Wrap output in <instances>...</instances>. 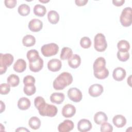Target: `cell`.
<instances>
[{"mask_svg": "<svg viewBox=\"0 0 132 132\" xmlns=\"http://www.w3.org/2000/svg\"><path fill=\"white\" fill-rule=\"evenodd\" d=\"M34 104L38 109L39 114L43 117H55L58 112L56 106L47 104L44 98L41 96H37L35 98Z\"/></svg>", "mask_w": 132, "mask_h": 132, "instance_id": "6da1fadb", "label": "cell"}, {"mask_svg": "<svg viewBox=\"0 0 132 132\" xmlns=\"http://www.w3.org/2000/svg\"><path fill=\"white\" fill-rule=\"evenodd\" d=\"M73 76L69 72H64L60 74L54 80L53 88L56 90L64 89L66 87L71 85L73 81Z\"/></svg>", "mask_w": 132, "mask_h": 132, "instance_id": "7a4b0ae2", "label": "cell"}, {"mask_svg": "<svg viewBox=\"0 0 132 132\" xmlns=\"http://www.w3.org/2000/svg\"><path fill=\"white\" fill-rule=\"evenodd\" d=\"M14 60L12 55L9 53L0 54V74L1 75L5 73L7 68L10 67Z\"/></svg>", "mask_w": 132, "mask_h": 132, "instance_id": "3957f363", "label": "cell"}, {"mask_svg": "<svg viewBox=\"0 0 132 132\" xmlns=\"http://www.w3.org/2000/svg\"><path fill=\"white\" fill-rule=\"evenodd\" d=\"M94 47L99 52H103L107 47V43L105 36L102 33L97 34L94 38Z\"/></svg>", "mask_w": 132, "mask_h": 132, "instance_id": "277c9868", "label": "cell"}, {"mask_svg": "<svg viewBox=\"0 0 132 132\" xmlns=\"http://www.w3.org/2000/svg\"><path fill=\"white\" fill-rule=\"evenodd\" d=\"M131 8L127 7L124 8L120 16V21L124 27H129L131 25Z\"/></svg>", "mask_w": 132, "mask_h": 132, "instance_id": "5b68a950", "label": "cell"}, {"mask_svg": "<svg viewBox=\"0 0 132 132\" xmlns=\"http://www.w3.org/2000/svg\"><path fill=\"white\" fill-rule=\"evenodd\" d=\"M59 51L58 45L55 43H51L43 45L41 48L42 55L46 57L55 55Z\"/></svg>", "mask_w": 132, "mask_h": 132, "instance_id": "8992f818", "label": "cell"}, {"mask_svg": "<svg viewBox=\"0 0 132 132\" xmlns=\"http://www.w3.org/2000/svg\"><path fill=\"white\" fill-rule=\"evenodd\" d=\"M69 98L73 102L78 103L81 101L82 98V94L81 91L77 88H71L68 91Z\"/></svg>", "mask_w": 132, "mask_h": 132, "instance_id": "52a82bcc", "label": "cell"}, {"mask_svg": "<svg viewBox=\"0 0 132 132\" xmlns=\"http://www.w3.org/2000/svg\"><path fill=\"white\" fill-rule=\"evenodd\" d=\"M104 88L102 85L95 84L92 85L89 88L88 93L92 97H97L101 95L103 92Z\"/></svg>", "mask_w": 132, "mask_h": 132, "instance_id": "ba28073f", "label": "cell"}, {"mask_svg": "<svg viewBox=\"0 0 132 132\" xmlns=\"http://www.w3.org/2000/svg\"><path fill=\"white\" fill-rule=\"evenodd\" d=\"M92 125L91 122L86 119L80 120L77 123V129L80 132H86L92 128Z\"/></svg>", "mask_w": 132, "mask_h": 132, "instance_id": "9c48e42d", "label": "cell"}, {"mask_svg": "<svg viewBox=\"0 0 132 132\" xmlns=\"http://www.w3.org/2000/svg\"><path fill=\"white\" fill-rule=\"evenodd\" d=\"M28 26L30 31L38 32L42 29L43 23L39 19H33L29 21Z\"/></svg>", "mask_w": 132, "mask_h": 132, "instance_id": "30bf717a", "label": "cell"}, {"mask_svg": "<svg viewBox=\"0 0 132 132\" xmlns=\"http://www.w3.org/2000/svg\"><path fill=\"white\" fill-rule=\"evenodd\" d=\"M62 115L65 118H71L73 117L76 113V108L72 104H66L62 109Z\"/></svg>", "mask_w": 132, "mask_h": 132, "instance_id": "8fae6325", "label": "cell"}, {"mask_svg": "<svg viewBox=\"0 0 132 132\" xmlns=\"http://www.w3.org/2000/svg\"><path fill=\"white\" fill-rule=\"evenodd\" d=\"M74 128V123L70 120H65L60 123L58 127L59 132H69Z\"/></svg>", "mask_w": 132, "mask_h": 132, "instance_id": "7c38bea8", "label": "cell"}, {"mask_svg": "<svg viewBox=\"0 0 132 132\" xmlns=\"http://www.w3.org/2000/svg\"><path fill=\"white\" fill-rule=\"evenodd\" d=\"M126 75V71L121 67H117L115 68L112 72V77L113 79L118 81L123 80L125 78Z\"/></svg>", "mask_w": 132, "mask_h": 132, "instance_id": "4fadbf2b", "label": "cell"}, {"mask_svg": "<svg viewBox=\"0 0 132 132\" xmlns=\"http://www.w3.org/2000/svg\"><path fill=\"white\" fill-rule=\"evenodd\" d=\"M62 67L61 61L58 59H52L47 63V68L52 72H57L60 70Z\"/></svg>", "mask_w": 132, "mask_h": 132, "instance_id": "5bb4252c", "label": "cell"}, {"mask_svg": "<svg viewBox=\"0 0 132 132\" xmlns=\"http://www.w3.org/2000/svg\"><path fill=\"white\" fill-rule=\"evenodd\" d=\"M106 60L103 57H100L95 59L93 63V72H97L103 70L106 68Z\"/></svg>", "mask_w": 132, "mask_h": 132, "instance_id": "9a60e30c", "label": "cell"}, {"mask_svg": "<svg viewBox=\"0 0 132 132\" xmlns=\"http://www.w3.org/2000/svg\"><path fill=\"white\" fill-rule=\"evenodd\" d=\"M43 67V60L40 57L37 60L29 62V68L31 71L34 72H39Z\"/></svg>", "mask_w": 132, "mask_h": 132, "instance_id": "2e32d148", "label": "cell"}, {"mask_svg": "<svg viewBox=\"0 0 132 132\" xmlns=\"http://www.w3.org/2000/svg\"><path fill=\"white\" fill-rule=\"evenodd\" d=\"M81 63V58L77 54L73 55L68 59L69 65L73 69H76L79 67Z\"/></svg>", "mask_w": 132, "mask_h": 132, "instance_id": "e0dca14e", "label": "cell"}, {"mask_svg": "<svg viewBox=\"0 0 132 132\" xmlns=\"http://www.w3.org/2000/svg\"><path fill=\"white\" fill-rule=\"evenodd\" d=\"M112 122L117 127L121 128L126 125V119L121 114H117L113 118Z\"/></svg>", "mask_w": 132, "mask_h": 132, "instance_id": "ac0fdd59", "label": "cell"}, {"mask_svg": "<svg viewBox=\"0 0 132 132\" xmlns=\"http://www.w3.org/2000/svg\"><path fill=\"white\" fill-rule=\"evenodd\" d=\"M13 69L18 73L23 72L26 69V62L23 59H19L14 63Z\"/></svg>", "mask_w": 132, "mask_h": 132, "instance_id": "d6986e66", "label": "cell"}, {"mask_svg": "<svg viewBox=\"0 0 132 132\" xmlns=\"http://www.w3.org/2000/svg\"><path fill=\"white\" fill-rule=\"evenodd\" d=\"M65 98L64 93L60 92H54L50 96V101L52 103L57 104H61Z\"/></svg>", "mask_w": 132, "mask_h": 132, "instance_id": "ffe728a7", "label": "cell"}, {"mask_svg": "<svg viewBox=\"0 0 132 132\" xmlns=\"http://www.w3.org/2000/svg\"><path fill=\"white\" fill-rule=\"evenodd\" d=\"M93 119L96 124L101 125L108 120V117L105 113L102 111H98L94 114Z\"/></svg>", "mask_w": 132, "mask_h": 132, "instance_id": "44dd1931", "label": "cell"}, {"mask_svg": "<svg viewBox=\"0 0 132 132\" xmlns=\"http://www.w3.org/2000/svg\"><path fill=\"white\" fill-rule=\"evenodd\" d=\"M31 105L30 101L27 97H22L18 102V107L22 110L28 109Z\"/></svg>", "mask_w": 132, "mask_h": 132, "instance_id": "7402d4cb", "label": "cell"}, {"mask_svg": "<svg viewBox=\"0 0 132 132\" xmlns=\"http://www.w3.org/2000/svg\"><path fill=\"white\" fill-rule=\"evenodd\" d=\"M22 43L26 47L34 46L36 43V38L31 35H27L23 38Z\"/></svg>", "mask_w": 132, "mask_h": 132, "instance_id": "603a6c76", "label": "cell"}, {"mask_svg": "<svg viewBox=\"0 0 132 132\" xmlns=\"http://www.w3.org/2000/svg\"><path fill=\"white\" fill-rule=\"evenodd\" d=\"M48 21L52 24H57L59 21V15L55 10H51L47 13Z\"/></svg>", "mask_w": 132, "mask_h": 132, "instance_id": "cb8c5ba5", "label": "cell"}, {"mask_svg": "<svg viewBox=\"0 0 132 132\" xmlns=\"http://www.w3.org/2000/svg\"><path fill=\"white\" fill-rule=\"evenodd\" d=\"M46 12V9L43 5L40 4H37L34 7V14L40 17L44 16Z\"/></svg>", "mask_w": 132, "mask_h": 132, "instance_id": "d4e9b609", "label": "cell"}, {"mask_svg": "<svg viewBox=\"0 0 132 132\" xmlns=\"http://www.w3.org/2000/svg\"><path fill=\"white\" fill-rule=\"evenodd\" d=\"M28 125L31 129L36 130L40 128L41 126V121L40 119L37 117H32L28 121Z\"/></svg>", "mask_w": 132, "mask_h": 132, "instance_id": "484cf974", "label": "cell"}, {"mask_svg": "<svg viewBox=\"0 0 132 132\" xmlns=\"http://www.w3.org/2000/svg\"><path fill=\"white\" fill-rule=\"evenodd\" d=\"M117 47L120 52H128L130 49V44L127 41L125 40H122L118 42L117 44Z\"/></svg>", "mask_w": 132, "mask_h": 132, "instance_id": "4316f807", "label": "cell"}, {"mask_svg": "<svg viewBox=\"0 0 132 132\" xmlns=\"http://www.w3.org/2000/svg\"><path fill=\"white\" fill-rule=\"evenodd\" d=\"M73 55V51L71 48L68 47H64L62 48L60 57V59L64 60L69 59Z\"/></svg>", "mask_w": 132, "mask_h": 132, "instance_id": "83f0119b", "label": "cell"}, {"mask_svg": "<svg viewBox=\"0 0 132 132\" xmlns=\"http://www.w3.org/2000/svg\"><path fill=\"white\" fill-rule=\"evenodd\" d=\"M7 81V83L10 85V86L15 87L19 85L20 83V78L18 75L12 74L8 77Z\"/></svg>", "mask_w": 132, "mask_h": 132, "instance_id": "f1b7e54d", "label": "cell"}, {"mask_svg": "<svg viewBox=\"0 0 132 132\" xmlns=\"http://www.w3.org/2000/svg\"><path fill=\"white\" fill-rule=\"evenodd\" d=\"M26 57L29 62H31L37 60L40 57V56L38 51L33 49L27 52Z\"/></svg>", "mask_w": 132, "mask_h": 132, "instance_id": "f546056e", "label": "cell"}, {"mask_svg": "<svg viewBox=\"0 0 132 132\" xmlns=\"http://www.w3.org/2000/svg\"><path fill=\"white\" fill-rule=\"evenodd\" d=\"M18 11L20 15L22 16H26L29 14L30 8L28 5L22 4L19 6Z\"/></svg>", "mask_w": 132, "mask_h": 132, "instance_id": "4dcf8cb0", "label": "cell"}, {"mask_svg": "<svg viewBox=\"0 0 132 132\" xmlns=\"http://www.w3.org/2000/svg\"><path fill=\"white\" fill-rule=\"evenodd\" d=\"M109 73V71L106 68L102 71L97 72H93L94 76L98 79H104L106 78L108 76Z\"/></svg>", "mask_w": 132, "mask_h": 132, "instance_id": "1f68e13d", "label": "cell"}, {"mask_svg": "<svg viewBox=\"0 0 132 132\" xmlns=\"http://www.w3.org/2000/svg\"><path fill=\"white\" fill-rule=\"evenodd\" d=\"M23 91L26 95L28 96H31L36 93V88L35 85H24Z\"/></svg>", "mask_w": 132, "mask_h": 132, "instance_id": "d6a6232c", "label": "cell"}, {"mask_svg": "<svg viewBox=\"0 0 132 132\" xmlns=\"http://www.w3.org/2000/svg\"><path fill=\"white\" fill-rule=\"evenodd\" d=\"M91 41L88 37H84L80 40V45L83 48H88L91 46Z\"/></svg>", "mask_w": 132, "mask_h": 132, "instance_id": "836d02e7", "label": "cell"}, {"mask_svg": "<svg viewBox=\"0 0 132 132\" xmlns=\"http://www.w3.org/2000/svg\"><path fill=\"white\" fill-rule=\"evenodd\" d=\"M117 58L118 59L122 62L126 61L129 58V53L128 52H122L118 51L117 52Z\"/></svg>", "mask_w": 132, "mask_h": 132, "instance_id": "e575fe53", "label": "cell"}, {"mask_svg": "<svg viewBox=\"0 0 132 132\" xmlns=\"http://www.w3.org/2000/svg\"><path fill=\"white\" fill-rule=\"evenodd\" d=\"M10 91V86L8 83H3L0 85V93L6 95L9 93Z\"/></svg>", "mask_w": 132, "mask_h": 132, "instance_id": "d590c367", "label": "cell"}, {"mask_svg": "<svg viewBox=\"0 0 132 132\" xmlns=\"http://www.w3.org/2000/svg\"><path fill=\"white\" fill-rule=\"evenodd\" d=\"M112 131H113V127L110 123L105 122L101 124V131H102V132H111Z\"/></svg>", "mask_w": 132, "mask_h": 132, "instance_id": "8d00e7d4", "label": "cell"}, {"mask_svg": "<svg viewBox=\"0 0 132 132\" xmlns=\"http://www.w3.org/2000/svg\"><path fill=\"white\" fill-rule=\"evenodd\" d=\"M36 80L34 77L31 75H27L24 77L23 84L24 85H35Z\"/></svg>", "mask_w": 132, "mask_h": 132, "instance_id": "74e56055", "label": "cell"}, {"mask_svg": "<svg viewBox=\"0 0 132 132\" xmlns=\"http://www.w3.org/2000/svg\"><path fill=\"white\" fill-rule=\"evenodd\" d=\"M4 3L6 7L12 9L15 7L16 5L17 1L16 0H5L4 1Z\"/></svg>", "mask_w": 132, "mask_h": 132, "instance_id": "f35d334b", "label": "cell"}, {"mask_svg": "<svg viewBox=\"0 0 132 132\" xmlns=\"http://www.w3.org/2000/svg\"><path fill=\"white\" fill-rule=\"evenodd\" d=\"M88 0H75V4L78 6H85L87 3Z\"/></svg>", "mask_w": 132, "mask_h": 132, "instance_id": "ab89813d", "label": "cell"}, {"mask_svg": "<svg viewBox=\"0 0 132 132\" xmlns=\"http://www.w3.org/2000/svg\"><path fill=\"white\" fill-rule=\"evenodd\" d=\"M112 2L114 6L119 7V6H122L124 4V3H125V1L124 0H113Z\"/></svg>", "mask_w": 132, "mask_h": 132, "instance_id": "60d3db41", "label": "cell"}, {"mask_svg": "<svg viewBox=\"0 0 132 132\" xmlns=\"http://www.w3.org/2000/svg\"><path fill=\"white\" fill-rule=\"evenodd\" d=\"M15 131H29V130L25 127H18L15 130Z\"/></svg>", "mask_w": 132, "mask_h": 132, "instance_id": "b9f144b4", "label": "cell"}, {"mask_svg": "<svg viewBox=\"0 0 132 132\" xmlns=\"http://www.w3.org/2000/svg\"><path fill=\"white\" fill-rule=\"evenodd\" d=\"M0 104H1V112H0L2 113L5 109V105L2 101H0Z\"/></svg>", "mask_w": 132, "mask_h": 132, "instance_id": "7bdbcfd3", "label": "cell"}, {"mask_svg": "<svg viewBox=\"0 0 132 132\" xmlns=\"http://www.w3.org/2000/svg\"><path fill=\"white\" fill-rule=\"evenodd\" d=\"M130 83H131V76H129V77L127 79V84H128L130 86H131Z\"/></svg>", "mask_w": 132, "mask_h": 132, "instance_id": "ee69618b", "label": "cell"}, {"mask_svg": "<svg viewBox=\"0 0 132 132\" xmlns=\"http://www.w3.org/2000/svg\"><path fill=\"white\" fill-rule=\"evenodd\" d=\"M40 2H41L42 3H46L50 2V0H47V1H44V0H39Z\"/></svg>", "mask_w": 132, "mask_h": 132, "instance_id": "f6af8a7d", "label": "cell"}]
</instances>
